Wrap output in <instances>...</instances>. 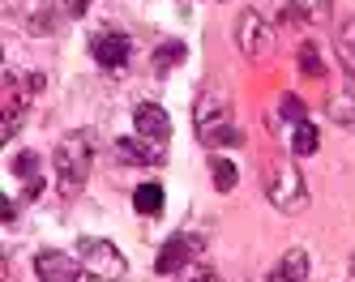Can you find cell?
Instances as JSON below:
<instances>
[{
	"label": "cell",
	"instance_id": "cell-1",
	"mask_svg": "<svg viewBox=\"0 0 355 282\" xmlns=\"http://www.w3.org/2000/svg\"><path fill=\"white\" fill-rule=\"evenodd\" d=\"M193 124H197V141L210 146V150H232V146H244V133L236 124V112H232V98L223 90H206L193 107Z\"/></svg>",
	"mask_w": 355,
	"mask_h": 282
},
{
	"label": "cell",
	"instance_id": "cell-2",
	"mask_svg": "<svg viewBox=\"0 0 355 282\" xmlns=\"http://www.w3.org/2000/svg\"><path fill=\"white\" fill-rule=\"evenodd\" d=\"M52 167H56L60 197H73V193L86 188L90 167H94V133H90V128H73V133L60 137V146L52 154Z\"/></svg>",
	"mask_w": 355,
	"mask_h": 282
},
{
	"label": "cell",
	"instance_id": "cell-3",
	"mask_svg": "<svg viewBox=\"0 0 355 282\" xmlns=\"http://www.w3.org/2000/svg\"><path fill=\"white\" fill-rule=\"evenodd\" d=\"M261 188H266L270 205H274V210H283V214H300L304 205H309V184H304L300 167L287 163V159H270L266 163Z\"/></svg>",
	"mask_w": 355,
	"mask_h": 282
},
{
	"label": "cell",
	"instance_id": "cell-4",
	"mask_svg": "<svg viewBox=\"0 0 355 282\" xmlns=\"http://www.w3.org/2000/svg\"><path fill=\"white\" fill-rule=\"evenodd\" d=\"M78 261L90 278L98 282H120L129 278V261H124V252L112 244V240H98V236H82L78 240Z\"/></svg>",
	"mask_w": 355,
	"mask_h": 282
},
{
	"label": "cell",
	"instance_id": "cell-5",
	"mask_svg": "<svg viewBox=\"0 0 355 282\" xmlns=\"http://www.w3.org/2000/svg\"><path fill=\"white\" fill-rule=\"evenodd\" d=\"M90 56H94V64L103 69V73L120 77V73H129V64H133V39L124 35V30L103 26V30L90 35Z\"/></svg>",
	"mask_w": 355,
	"mask_h": 282
},
{
	"label": "cell",
	"instance_id": "cell-6",
	"mask_svg": "<svg viewBox=\"0 0 355 282\" xmlns=\"http://www.w3.org/2000/svg\"><path fill=\"white\" fill-rule=\"evenodd\" d=\"M236 47H240V56H248V60L270 56V47H274V26H270L257 9H244V13L236 17Z\"/></svg>",
	"mask_w": 355,
	"mask_h": 282
},
{
	"label": "cell",
	"instance_id": "cell-7",
	"mask_svg": "<svg viewBox=\"0 0 355 282\" xmlns=\"http://www.w3.org/2000/svg\"><path fill=\"white\" fill-rule=\"evenodd\" d=\"M206 252V240L201 236H189V231H175V236L159 248V256H155V270L167 278V274H180V270H189L193 265V256H201Z\"/></svg>",
	"mask_w": 355,
	"mask_h": 282
},
{
	"label": "cell",
	"instance_id": "cell-8",
	"mask_svg": "<svg viewBox=\"0 0 355 282\" xmlns=\"http://www.w3.org/2000/svg\"><path fill=\"white\" fill-rule=\"evenodd\" d=\"M35 278L39 282H82V261H73L69 252L43 248L35 252Z\"/></svg>",
	"mask_w": 355,
	"mask_h": 282
},
{
	"label": "cell",
	"instance_id": "cell-9",
	"mask_svg": "<svg viewBox=\"0 0 355 282\" xmlns=\"http://www.w3.org/2000/svg\"><path fill=\"white\" fill-rule=\"evenodd\" d=\"M13 179H17V201H39L43 193V159L35 150L13 154Z\"/></svg>",
	"mask_w": 355,
	"mask_h": 282
},
{
	"label": "cell",
	"instance_id": "cell-10",
	"mask_svg": "<svg viewBox=\"0 0 355 282\" xmlns=\"http://www.w3.org/2000/svg\"><path fill=\"white\" fill-rule=\"evenodd\" d=\"M133 128H137V137L155 141V146L171 141V116L159 107V103H137L133 107Z\"/></svg>",
	"mask_w": 355,
	"mask_h": 282
},
{
	"label": "cell",
	"instance_id": "cell-11",
	"mask_svg": "<svg viewBox=\"0 0 355 282\" xmlns=\"http://www.w3.org/2000/svg\"><path fill=\"white\" fill-rule=\"evenodd\" d=\"M112 150H116L120 163H137V167H159L167 159V150L155 146V141H146V137H116Z\"/></svg>",
	"mask_w": 355,
	"mask_h": 282
},
{
	"label": "cell",
	"instance_id": "cell-12",
	"mask_svg": "<svg viewBox=\"0 0 355 282\" xmlns=\"http://www.w3.org/2000/svg\"><path fill=\"white\" fill-rule=\"evenodd\" d=\"M266 282H309V252H304V248H287L283 261L270 270Z\"/></svg>",
	"mask_w": 355,
	"mask_h": 282
},
{
	"label": "cell",
	"instance_id": "cell-13",
	"mask_svg": "<svg viewBox=\"0 0 355 282\" xmlns=\"http://www.w3.org/2000/svg\"><path fill=\"white\" fill-rule=\"evenodd\" d=\"M291 154L295 159H309V154H317L321 150V133H317V124L313 120H300V124H291Z\"/></svg>",
	"mask_w": 355,
	"mask_h": 282
},
{
	"label": "cell",
	"instance_id": "cell-14",
	"mask_svg": "<svg viewBox=\"0 0 355 282\" xmlns=\"http://www.w3.org/2000/svg\"><path fill=\"white\" fill-rule=\"evenodd\" d=\"M184 56H189V47H184L180 39H167V43H159V47H155V56H150V69H155V73L163 77L167 69L184 64Z\"/></svg>",
	"mask_w": 355,
	"mask_h": 282
},
{
	"label": "cell",
	"instance_id": "cell-15",
	"mask_svg": "<svg viewBox=\"0 0 355 282\" xmlns=\"http://www.w3.org/2000/svg\"><path fill=\"white\" fill-rule=\"evenodd\" d=\"M133 210L146 218H159L163 214V184H137L133 188Z\"/></svg>",
	"mask_w": 355,
	"mask_h": 282
},
{
	"label": "cell",
	"instance_id": "cell-16",
	"mask_svg": "<svg viewBox=\"0 0 355 282\" xmlns=\"http://www.w3.org/2000/svg\"><path fill=\"white\" fill-rule=\"evenodd\" d=\"M287 9H291L300 21L321 26V21H329V13H334V0H287Z\"/></svg>",
	"mask_w": 355,
	"mask_h": 282
},
{
	"label": "cell",
	"instance_id": "cell-17",
	"mask_svg": "<svg viewBox=\"0 0 355 282\" xmlns=\"http://www.w3.org/2000/svg\"><path fill=\"white\" fill-rule=\"evenodd\" d=\"M325 116L334 120V124H343V128H355V90H343V94L329 98Z\"/></svg>",
	"mask_w": 355,
	"mask_h": 282
},
{
	"label": "cell",
	"instance_id": "cell-18",
	"mask_svg": "<svg viewBox=\"0 0 355 282\" xmlns=\"http://www.w3.org/2000/svg\"><path fill=\"white\" fill-rule=\"evenodd\" d=\"M334 47H338V60H343V69L355 77V17H347V21H343V30H338Z\"/></svg>",
	"mask_w": 355,
	"mask_h": 282
},
{
	"label": "cell",
	"instance_id": "cell-19",
	"mask_svg": "<svg viewBox=\"0 0 355 282\" xmlns=\"http://www.w3.org/2000/svg\"><path fill=\"white\" fill-rule=\"evenodd\" d=\"M278 120H287V124H300V120H309V107L295 98V94H283L278 98V112L270 116V124H278Z\"/></svg>",
	"mask_w": 355,
	"mask_h": 282
},
{
	"label": "cell",
	"instance_id": "cell-20",
	"mask_svg": "<svg viewBox=\"0 0 355 282\" xmlns=\"http://www.w3.org/2000/svg\"><path fill=\"white\" fill-rule=\"evenodd\" d=\"M300 73H304V77H325L321 56H317V43H313V39H309V43H300Z\"/></svg>",
	"mask_w": 355,
	"mask_h": 282
},
{
	"label": "cell",
	"instance_id": "cell-21",
	"mask_svg": "<svg viewBox=\"0 0 355 282\" xmlns=\"http://www.w3.org/2000/svg\"><path fill=\"white\" fill-rule=\"evenodd\" d=\"M210 175H214V188H218V193H232V188H236V167L227 163V159H214V163H210Z\"/></svg>",
	"mask_w": 355,
	"mask_h": 282
},
{
	"label": "cell",
	"instance_id": "cell-22",
	"mask_svg": "<svg viewBox=\"0 0 355 282\" xmlns=\"http://www.w3.org/2000/svg\"><path fill=\"white\" fill-rule=\"evenodd\" d=\"M193 282H223V278H218V274H214V270H201V274H197V278H193Z\"/></svg>",
	"mask_w": 355,
	"mask_h": 282
}]
</instances>
